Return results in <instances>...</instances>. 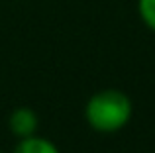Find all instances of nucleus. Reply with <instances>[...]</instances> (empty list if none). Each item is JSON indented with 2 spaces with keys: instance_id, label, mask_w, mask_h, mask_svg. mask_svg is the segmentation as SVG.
<instances>
[{
  "instance_id": "obj_4",
  "label": "nucleus",
  "mask_w": 155,
  "mask_h": 153,
  "mask_svg": "<svg viewBox=\"0 0 155 153\" xmlns=\"http://www.w3.org/2000/svg\"><path fill=\"white\" fill-rule=\"evenodd\" d=\"M137 14L145 28L155 31V0H137Z\"/></svg>"
},
{
  "instance_id": "obj_3",
  "label": "nucleus",
  "mask_w": 155,
  "mask_h": 153,
  "mask_svg": "<svg viewBox=\"0 0 155 153\" xmlns=\"http://www.w3.org/2000/svg\"><path fill=\"white\" fill-rule=\"evenodd\" d=\"M12 153H61V149L47 138L41 135H30V138L18 139Z\"/></svg>"
},
{
  "instance_id": "obj_1",
  "label": "nucleus",
  "mask_w": 155,
  "mask_h": 153,
  "mask_svg": "<svg viewBox=\"0 0 155 153\" xmlns=\"http://www.w3.org/2000/svg\"><path fill=\"white\" fill-rule=\"evenodd\" d=\"M132 116V98L120 88H102L84 104V120L98 134H116L124 130Z\"/></svg>"
},
{
  "instance_id": "obj_2",
  "label": "nucleus",
  "mask_w": 155,
  "mask_h": 153,
  "mask_svg": "<svg viewBox=\"0 0 155 153\" xmlns=\"http://www.w3.org/2000/svg\"><path fill=\"white\" fill-rule=\"evenodd\" d=\"M8 130L18 139L35 135L39 130V116L30 106H18L8 116Z\"/></svg>"
},
{
  "instance_id": "obj_5",
  "label": "nucleus",
  "mask_w": 155,
  "mask_h": 153,
  "mask_svg": "<svg viewBox=\"0 0 155 153\" xmlns=\"http://www.w3.org/2000/svg\"><path fill=\"white\" fill-rule=\"evenodd\" d=\"M0 153H4V151H0Z\"/></svg>"
}]
</instances>
